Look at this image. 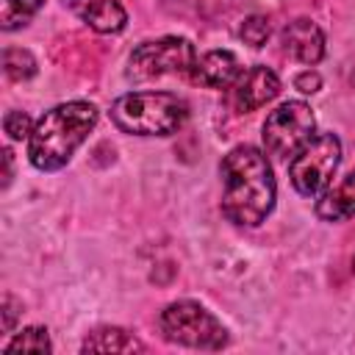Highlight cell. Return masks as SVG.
Listing matches in <instances>:
<instances>
[{
  "label": "cell",
  "mask_w": 355,
  "mask_h": 355,
  "mask_svg": "<svg viewBox=\"0 0 355 355\" xmlns=\"http://www.w3.org/2000/svg\"><path fill=\"white\" fill-rule=\"evenodd\" d=\"M222 214L239 227H258L275 208L277 183L266 153L255 144H236L222 158Z\"/></svg>",
  "instance_id": "cell-1"
},
{
  "label": "cell",
  "mask_w": 355,
  "mask_h": 355,
  "mask_svg": "<svg viewBox=\"0 0 355 355\" xmlns=\"http://www.w3.org/2000/svg\"><path fill=\"white\" fill-rule=\"evenodd\" d=\"M94 125H97V108L86 100H69L44 111L28 136L31 164L42 172H55L67 166L75 150L89 139Z\"/></svg>",
  "instance_id": "cell-2"
},
{
  "label": "cell",
  "mask_w": 355,
  "mask_h": 355,
  "mask_svg": "<svg viewBox=\"0 0 355 355\" xmlns=\"http://www.w3.org/2000/svg\"><path fill=\"white\" fill-rule=\"evenodd\" d=\"M111 122L130 136H169L189 119V103L172 92H130L114 100Z\"/></svg>",
  "instance_id": "cell-3"
},
{
  "label": "cell",
  "mask_w": 355,
  "mask_h": 355,
  "mask_svg": "<svg viewBox=\"0 0 355 355\" xmlns=\"http://www.w3.org/2000/svg\"><path fill=\"white\" fill-rule=\"evenodd\" d=\"M161 333L166 341L191 347V349H222L227 344L225 324L200 302L178 300L161 311Z\"/></svg>",
  "instance_id": "cell-4"
},
{
  "label": "cell",
  "mask_w": 355,
  "mask_h": 355,
  "mask_svg": "<svg viewBox=\"0 0 355 355\" xmlns=\"http://www.w3.org/2000/svg\"><path fill=\"white\" fill-rule=\"evenodd\" d=\"M341 164V141L336 133H319L311 136L291 158H288V180L302 197L322 194L336 169Z\"/></svg>",
  "instance_id": "cell-5"
},
{
  "label": "cell",
  "mask_w": 355,
  "mask_h": 355,
  "mask_svg": "<svg viewBox=\"0 0 355 355\" xmlns=\"http://www.w3.org/2000/svg\"><path fill=\"white\" fill-rule=\"evenodd\" d=\"M197 61V50L183 36H161L153 42L139 44L128 61V78L136 83L164 78V75H183L189 78Z\"/></svg>",
  "instance_id": "cell-6"
},
{
  "label": "cell",
  "mask_w": 355,
  "mask_h": 355,
  "mask_svg": "<svg viewBox=\"0 0 355 355\" xmlns=\"http://www.w3.org/2000/svg\"><path fill=\"white\" fill-rule=\"evenodd\" d=\"M316 119L308 103L302 100H288L283 105H277L275 111H269L263 128H261V139H263V153L280 161H288L311 136H313Z\"/></svg>",
  "instance_id": "cell-7"
},
{
  "label": "cell",
  "mask_w": 355,
  "mask_h": 355,
  "mask_svg": "<svg viewBox=\"0 0 355 355\" xmlns=\"http://www.w3.org/2000/svg\"><path fill=\"white\" fill-rule=\"evenodd\" d=\"M277 94H280V78L275 75V69H269L263 64L244 69L236 78V83L230 86V103L239 114L258 111L261 105L272 103Z\"/></svg>",
  "instance_id": "cell-8"
},
{
  "label": "cell",
  "mask_w": 355,
  "mask_h": 355,
  "mask_svg": "<svg viewBox=\"0 0 355 355\" xmlns=\"http://www.w3.org/2000/svg\"><path fill=\"white\" fill-rule=\"evenodd\" d=\"M280 42H283V50L294 61L308 64V67L319 64L324 55V33L313 19H305V17L288 22L280 33Z\"/></svg>",
  "instance_id": "cell-9"
},
{
  "label": "cell",
  "mask_w": 355,
  "mask_h": 355,
  "mask_svg": "<svg viewBox=\"0 0 355 355\" xmlns=\"http://www.w3.org/2000/svg\"><path fill=\"white\" fill-rule=\"evenodd\" d=\"M241 72L244 69L230 50H211L194 61L189 80L202 89H230Z\"/></svg>",
  "instance_id": "cell-10"
},
{
  "label": "cell",
  "mask_w": 355,
  "mask_h": 355,
  "mask_svg": "<svg viewBox=\"0 0 355 355\" xmlns=\"http://www.w3.org/2000/svg\"><path fill=\"white\" fill-rule=\"evenodd\" d=\"M67 6L97 33H119L128 22V11L119 0H67Z\"/></svg>",
  "instance_id": "cell-11"
},
{
  "label": "cell",
  "mask_w": 355,
  "mask_h": 355,
  "mask_svg": "<svg viewBox=\"0 0 355 355\" xmlns=\"http://www.w3.org/2000/svg\"><path fill=\"white\" fill-rule=\"evenodd\" d=\"M316 216L322 222H344L355 216V169L330 183L316 200Z\"/></svg>",
  "instance_id": "cell-12"
},
{
  "label": "cell",
  "mask_w": 355,
  "mask_h": 355,
  "mask_svg": "<svg viewBox=\"0 0 355 355\" xmlns=\"http://www.w3.org/2000/svg\"><path fill=\"white\" fill-rule=\"evenodd\" d=\"M83 352H144V344L122 327H97L80 344Z\"/></svg>",
  "instance_id": "cell-13"
},
{
  "label": "cell",
  "mask_w": 355,
  "mask_h": 355,
  "mask_svg": "<svg viewBox=\"0 0 355 355\" xmlns=\"http://www.w3.org/2000/svg\"><path fill=\"white\" fill-rule=\"evenodd\" d=\"M44 0H0V28L17 31L31 22V17L42 8Z\"/></svg>",
  "instance_id": "cell-14"
},
{
  "label": "cell",
  "mask_w": 355,
  "mask_h": 355,
  "mask_svg": "<svg viewBox=\"0 0 355 355\" xmlns=\"http://www.w3.org/2000/svg\"><path fill=\"white\" fill-rule=\"evenodd\" d=\"M6 352H50L53 349V344H50V336H47V330L44 327H25V330H19L11 341H6V347H3Z\"/></svg>",
  "instance_id": "cell-15"
},
{
  "label": "cell",
  "mask_w": 355,
  "mask_h": 355,
  "mask_svg": "<svg viewBox=\"0 0 355 355\" xmlns=\"http://www.w3.org/2000/svg\"><path fill=\"white\" fill-rule=\"evenodd\" d=\"M3 72L11 80H28L36 75V58L22 47H6L3 50Z\"/></svg>",
  "instance_id": "cell-16"
},
{
  "label": "cell",
  "mask_w": 355,
  "mask_h": 355,
  "mask_svg": "<svg viewBox=\"0 0 355 355\" xmlns=\"http://www.w3.org/2000/svg\"><path fill=\"white\" fill-rule=\"evenodd\" d=\"M239 36H241V42L250 44V47H263L266 39H269V19L261 17V14L247 17V19L241 22V28H239Z\"/></svg>",
  "instance_id": "cell-17"
},
{
  "label": "cell",
  "mask_w": 355,
  "mask_h": 355,
  "mask_svg": "<svg viewBox=\"0 0 355 355\" xmlns=\"http://www.w3.org/2000/svg\"><path fill=\"white\" fill-rule=\"evenodd\" d=\"M3 130L8 133V139L19 141V139H28V136H31L33 125H31V116H28L25 111H8V114L3 116Z\"/></svg>",
  "instance_id": "cell-18"
},
{
  "label": "cell",
  "mask_w": 355,
  "mask_h": 355,
  "mask_svg": "<svg viewBox=\"0 0 355 355\" xmlns=\"http://www.w3.org/2000/svg\"><path fill=\"white\" fill-rule=\"evenodd\" d=\"M294 89H300L302 94H313V92H319V89H322V78H319V72H313V69L300 72V75L294 78Z\"/></svg>",
  "instance_id": "cell-19"
},
{
  "label": "cell",
  "mask_w": 355,
  "mask_h": 355,
  "mask_svg": "<svg viewBox=\"0 0 355 355\" xmlns=\"http://www.w3.org/2000/svg\"><path fill=\"white\" fill-rule=\"evenodd\" d=\"M14 316H17V302H14L11 294H6V297H3V330H6V333L14 327Z\"/></svg>",
  "instance_id": "cell-20"
},
{
  "label": "cell",
  "mask_w": 355,
  "mask_h": 355,
  "mask_svg": "<svg viewBox=\"0 0 355 355\" xmlns=\"http://www.w3.org/2000/svg\"><path fill=\"white\" fill-rule=\"evenodd\" d=\"M352 272H355V261H352Z\"/></svg>",
  "instance_id": "cell-21"
}]
</instances>
